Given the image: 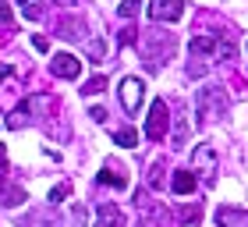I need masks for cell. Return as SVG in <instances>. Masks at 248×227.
Returning a JSON list of instances; mask_svg holds the SVG:
<instances>
[{
  "label": "cell",
  "instance_id": "13",
  "mask_svg": "<svg viewBox=\"0 0 248 227\" xmlns=\"http://www.w3.org/2000/svg\"><path fill=\"white\" fill-rule=\"evenodd\" d=\"M0 202H4V206H21V202H25V192L15 188V185H0Z\"/></svg>",
  "mask_w": 248,
  "mask_h": 227
},
{
  "label": "cell",
  "instance_id": "20",
  "mask_svg": "<svg viewBox=\"0 0 248 227\" xmlns=\"http://www.w3.org/2000/svg\"><path fill=\"white\" fill-rule=\"evenodd\" d=\"M202 217V210L199 206H185V210H177V220H181V224H195Z\"/></svg>",
  "mask_w": 248,
  "mask_h": 227
},
{
  "label": "cell",
  "instance_id": "6",
  "mask_svg": "<svg viewBox=\"0 0 248 227\" xmlns=\"http://www.w3.org/2000/svg\"><path fill=\"white\" fill-rule=\"evenodd\" d=\"M50 71H53V78H67V82H75V78L82 75V61H78L75 53H57L50 61Z\"/></svg>",
  "mask_w": 248,
  "mask_h": 227
},
{
  "label": "cell",
  "instance_id": "8",
  "mask_svg": "<svg viewBox=\"0 0 248 227\" xmlns=\"http://www.w3.org/2000/svg\"><path fill=\"white\" fill-rule=\"evenodd\" d=\"M188 50L195 57H220V36H195L188 43Z\"/></svg>",
  "mask_w": 248,
  "mask_h": 227
},
{
  "label": "cell",
  "instance_id": "18",
  "mask_svg": "<svg viewBox=\"0 0 248 227\" xmlns=\"http://www.w3.org/2000/svg\"><path fill=\"white\" fill-rule=\"evenodd\" d=\"M139 11H142V0H121V4H117V15L121 18H135Z\"/></svg>",
  "mask_w": 248,
  "mask_h": 227
},
{
  "label": "cell",
  "instance_id": "3",
  "mask_svg": "<svg viewBox=\"0 0 248 227\" xmlns=\"http://www.w3.org/2000/svg\"><path fill=\"white\" fill-rule=\"evenodd\" d=\"M167 103L163 99H153V107H149V117H145V139L149 142H160L163 135H167Z\"/></svg>",
  "mask_w": 248,
  "mask_h": 227
},
{
  "label": "cell",
  "instance_id": "10",
  "mask_svg": "<svg viewBox=\"0 0 248 227\" xmlns=\"http://www.w3.org/2000/svg\"><path fill=\"white\" fill-rule=\"evenodd\" d=\"M96 227H124V217H121V210L114 206V202H99V220Z\"/></svg>",
  "mask_w": 248,
  "mask_h": 227
},
{
  "label": "cell",
  "instance_id": "21",
  "mask_svg": "<svg viewBox=\"0 0 248 227\" xmlns=\"http://www.w3.org/2000/svg\"><path fill=\"white\" fill-rule=\"evenodd\" d=\"M149 185H153V188L163 185V163H153V170H149Z\"/></svg>",
  "mask_w": 248,
  "mask_h": 227
},
{
  "label": "cell",
  "instance_id": "2",
  "mask_svg": "<svg viewBox=\"0 0 248 227\" xmlns=\"http://www.w3.org/2000/svg\"><path fill=\"white\" fill-rule=\"evenodd\" d=\"M117 96H121V107L128 110V114H139L142 99H145V85H142V78H135V75L121 78V89H117Z\"/></svg>",
  "mask_w": 248,
  "mask_h": 227
},
{
  "label": "cell",
  "instance_id": "25",
  "mask_svg": "<svg viewBox=\"0 0 248 227\" xmlns=\"http://www.w3.org/2000/svg\"><path fill=\"white\" fill-rule=\"evenodd\" d=\"M0 21H4V25H7V21H11V7L4 4V0H0Z\"/></svg>",
  "mask_w": 248,
  "mask_h": 227
},
{
  "label": "cell",
  "instance_id": "29",
  "mask_svg": "<svg viewBox=\"0 0 248 227\" xmlns=\"http://www.w3.org/2000/svg\"><path fill=\"white\" fill-rule=\"evenodd\" d=\"M0 160H4V149H0Z\"/></svg>",
  "mask_w": 248,
  "mask_h": 227
},
{
  "label": "cell",
  "instance_id": "14",
  "mask_svg": "<svg viewBox=\"0 0 248 227\" xmlns=\"http://www.w3.org/2000/svg\"><path fill=\"white\" fill-rule=\"evenodd\" d=\"M99 185H114L117 192H124V188H128V178H124V174H114L110 167H103V170H99Z\"/></svg>",
  "mask_w": 248,
  "mask_h": 227
},
{
  "label": "cell",
  "instance_id": "22",
  "mask_svg": "<svg viewBox=\"0 0 248 227\" xmlns=\"http://www.w3.org/2000/svg\"><path fill=\"white\" fill-rule=\"evenodd\" d=\"M32 47H36L39 53H46V50H50V39H46V36H32Z\"/></svg>",
  "mask_w": 248,
  "mask_h": 227
},
{
  "label": "cell",
  "instance_id": "12",
  "mask_svg": "<svg viewBox=\"0 0 248 227\" xmlns=\"http://www.w3.org/2000/svg\"><path fill=\"white\" fill-rule=\"evenodd\" d=\"M57 29H61L57 36H64V39H82V32H85V21H82V18H64Z\"/></svg>",
  "mask_w": 248,
  "mask_h": 227
},
{
  "label": "cell",
  "instance_id": "17",
  "mask_svg": "<svg viewBox=\"0 0 248 227\" xmlns=\"http://www.w3.org/2000/svg\"><path fill=\"white\" fill-rule=\"evenodd\" d=\"M85 53H89V61H103V53H107V43L103 39H89V47H85Z\"/></svg>",
  "mask_w": 248,
  "mask_h": 227
},
{
  "label": "cell",
  "instance_id": "27",
  "mask_svg": "<svg viewBox=\"0 0 248 227\" xmlns=\"http://www.w3.org/2000/svg\"><path fill=\"white\" fill-rule=\"evenodd\" d=\"M61 4H78V0H61Z\"/></svg>",
  "mask_w": 248,
  "mask_h": 227
},
{
  "label": "cell",
  "instance_id": "11",
  "mask_svg": "<svg viewBox=\"0 0 248 227\" xmlns=\"http://www.w3.org/2000/svg\"><path fill=\"white\" fill-rule=\"evenodd\" d=\"M170 188H174V195H191V192L199 188V181H195L191 170H177L174 181H170Z\"/></svg>",
  "mask_w": 248,
  "mask_h": 227
},
{
  "label": "cell",
  "instance_id": "9",
  "mask_svg": "<svg viewBox=\"0 0 248 227\" xmlns=\"http://www.w3.org/2000/svg\"><path fill=\"white\" fill-rule=\"evenodd\" d=\"M217 224H220V227H248V210L220 206V210H217Z\"/></svg>",
  "mask_w": 248,
  "mask_h": 227
},
{
  "label": "cell",
  "instance_id": "16",
  "mask_svg": "<svg viewBox=\"0 0 248 227\" xmlns=\"http://www.w3.org/2000/svg\"><path fill=\"white\" fill-rule=\"evenodd\" d=\"M114 142L124 146V149H131V146L139 142V135H135V128H121V131H114Z\"/></svg>",
  "mask_w": 248,
  "mask_h": 227
},
{
  "label": "cell",
  "instance_id": "1",
  "mask_svg": "<svg viewBox=\"0 0 248 227\" xmlns=\"http://www.w3.org/2000/svg\"><path fill=\"white\" fill-rule=\"evenodd\" d=\"M195 107H199V117H202V121H217V117H223V114H227L231 96L223 93L220 85H209V89H199Z\"/></svg>",
  "mask_w": 248,
  "mask_h": 227
},
{
  "label": "cell",
  "instance_id": "26",
  "mask_svg": "<svg viewBox=\"0 0 248 227\" xmlns=\"http://www.w3.org/2000/svg\"><path fill=\"white\" fill-rule=\"evenodd\" d=\"M121 43H124V47H128V43H135V29H124V32H121Z\"/></svg>",
  "mask_w": 248,
  "mask_h": 227
},
{
  "label": "cell",
  "instance_id": "4",
  "mask_svg": "<svg viewBox=\"0 0 248 227\" xmlns=\"http://www.w3.org/2000/svg\"><path fill=\"white\" fill-rule=\"evenodd\" d=\"M142 50L153 57L149 64H160V61H167V57L174 53V36H167V32H149V36L142 39Z\"/></svg>",
  "mask_w": 248,
  "mask_h": 227
},
{
  "label": "cell",
  "instance_id": "23",
  "mask_svg": "<svg viewBox=\"0 0 248 227\" xmlns=\"http://www.w3.org/2000/svg\"><path fill=\"white\" fill-rule=\"evenodd\" d=\"M67 192H71L67 185H61V188H53V192H50V202H61V199H67Z\"/></svg>",
  "mask_w": 248,
  "mask_h": 227
},
{
  "label": "cell",
  "instance_id": "15",
  "mask_svg": "<svg viewBox=\"0 0 248 227\" xmlns=\"http://www.w3.org/2000/svg\"><path fill=\"white\" fill-rule=\"evenodd\" d=\"M25 117H29V103H21V107H15L11 110V117H7V128H25Z\"/></svg>",
  "mask_w": 248,
  "mask_h": 227
},
{
  "label": "cell",
  "instance_id": "24",
  "mask_svg": "<svg viewBox=\"0 0 248 227\" xmlns=\"http://www.w3.org/2000/svg\"><path fill=\"white\" fill-rule=\"evenodd\" d=\"M89 117H93L96 124H103V121H107V110H103V107H93V110H89Z\"/></svg>",
  "mask_w": 248,
  "mask_h": 227
},
{
  "label": "cell",
  "instance_id": "19",
  "mask_svg": "<svg viewBox=\"0 0 248 227\" xmlns=\"http://www.w3.org/2000/svg\"><path fill=\"white\" fill-rule=\"evenodd\" d=\"M103 89H107V78H103V75H96V78H89V82H85L82 93H85V96H99Z\"/></svg>",
  "mask_w": 248,
  "mask_h": 227
},
{
  "label": "cell",
  "instance_id": "28",
  "mask_svg": "<svg viewBox=\"0 0 248 227\" xmlns=\"http://www.w3.org/2000/svg\"><path fill=\"white\" fill-rule=\"evenodd\" d=\"M18 4H21V7H25V4H29V0H18Z\"/></svg>",
  "mask_w": 248,
  "mask_h": 227
},
{
  "label": "cell",
  "instance_id": "5",
  "mask_svg": "<svg viewBox=\"0 0 248 227\" xmlns=\"http://www.w3.org/2000/svg\"><path fill=\"white\" fill-rule=\"evenodd\" d=\"M145 15H149V21H177L185 15V0H149Z\"/></svg>",
  "mask_w": 248,
  "mask_h": 227
},
{
  "label": "cell",
  "instance_id": "7",
  "mask_svg": "<svg viewBox=\"0 0 248 227\" xmlns=\"http://www.w3.org/2000/svg\"><path fill=\"white\" fill-rule=\"evenodd\" d=\"M191 163H195V170H202V178H206V181H213V174H217V153H213L206 142L195 146V153H191Z\"/></svg>",
  "mask_w": 248,
  "mask_h": 227
}]
</instances>
